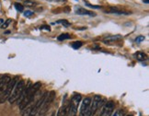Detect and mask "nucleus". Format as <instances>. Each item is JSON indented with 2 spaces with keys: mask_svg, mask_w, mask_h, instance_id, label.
Here are the masks:
<instances>
[{
  "mask_svg": "<svg viewBox=\"0 0 149 116\" xmlns=\"http://www.w3.org/2000/svg\"><path fill=\"white\" fill-rule=\"evenodd\" d=\"M56 23H60V24L64 25L65 27L70 26V22H68V21H67V20H58V21H56Z\"/></svg>",
  "mask_w": 149,
  "mask_h": 116,
  "instance_id": "obj_18",
  "label": "nucleus"
},
{
  "mask_svg": "<svg viewBox=\"0 0 149 116\" xmlns=\"http://www.w3.org/2000/svg\"><path fill=\"white\" fill-rule=\"evenodd\" d=\"M56 116H69V104L61 107Z\"/></svg>",
  "mask_w": 149,
  "mask_h": 116,
  "instance_id": "obj_9",
  "label": "nucleus"
},
{
  "mask_svg": "<svg viewBox=\"0 0 149 116\" xmlns=\"http://www.w3.org/2000/svg\"><path fill=\"white\" fill-rule=\"evenodd\" d=\"M145 40V36H138L136 39H135V42L136 43H141L143 41Z\"/></svg>",
  "mask_w": 149,
  "mask_h": 116,
  "instance_id": "obj_22",
  "label": "nucleus"
},
{
  "mask_svg": "<svg viewBox=\"0 0 149 116\" xmlns=\"http://www.w3.org/2000/svg\"><path fill=\"white\" fill-rule=\"evenodd\" d=\"M107 12H110L112 14H117V15H130V12H127V11H123L122 9H120L118 7H112L110 10L107 11Z\"/></svg>",
  "mask_w": 149,
  "mask_h": 116,
  "instance_id": "obj_10",
  "label": "nucleus"
},
{
  "mask_svg": "<svg viewBox=\"0 0 149 116\" xmlns=\"http://www.w3.org/2000/svg\"><path fill=\"white\" fill-rule=\"evenodd\" d=\"M81 99H82L81 98V95H80V94H76V95L73 96L72 100H71V102L78 106V103L81 101Z\"/></svg>",
  "mask_w": 149,
  "mask_h": 116,
  "instance_id": "obj_13",
  "label": "nucleus"
},
{
  "mask_svg": "<svg viewBox=\"0 0 149 116\" xmlns=\"http://www.w3.org/2000/svg\"><path fill=\"white\" fill-rule=\"evenodd\" d=\"M54 99H55V91L52 90V91L48 92L46 97H45V99H44L42 104L41 108H40V111L38 113V114L40 116H43L45 113L48 112L51 104L53 103V101H54Z\"/></svg>",
  "mask_w": 149,
  "mask_h": 116,
  "instance_id": "obj_3",
  "label": "nucleus"
},
{
  "mask_svg": "<svg viewBox=\"0 0 149 116\" xmlns=\"http://www.w3.org/2000/svg\"><path fill=\"white\" fill-rule=\"evenodd\" d=\"M85 4H86V6H88V7H89V8H96V9H100V8H101L100 6L91 5V4H89V3H88V2H86V1H85Z\"/></svg>",
  "mask_w": 149,
  "mask_h": 116,
  "instance_id": "obj_19",
  "label": "nucleus"
},
{
  "mask_svg": "<svg viewBox=\"0 0 149 116\" xmlns=\"http://www.w3.org/2000/svg\"><path fill=\"white\" fill-rule=\"evenodd\" d=\"M126 116H134L133 114H128V115H126Z\"/></svg>",
  "mask_w": 149,
  "mask_h": 116,
  "instance_id": "obj_27",
  "label": "nucleus"
},
{
  "mask_svg": "<svg viewBox=\"0 0 149 116\" xmlns=\"http://www.w3.org/2000/svg\"><path fill=\"white\" fill-rule=\"evenodd\" d=\"M49 116H54V113H53L51 115H49Z\"/></svg>",
  "mask_w": 149,
  "mask_h": 116,
  "instance_id": "obj_26",
  "label": "nucleus"
},
{
  "mask_svg": "<svg viewBox=\"0 0 149 116\" xmlns=\"http://www.w3.org/2000/svg\"><path fill=\"white\" fill-rule=\"evenodd\" d=\"M69 39H71V36H70V34H68V33H63L57 38L58 41H65V40H69Z\"/></svg>",
  "mask_w": 149,
  "mask_h": 116,
  "instance_id": "obj_15",
  "label": "nucleus"
},
{
  "mask_svg": "<svg viewBox=\"0 0 149 116\" xmlns=\"http://www.w3.org/2000/svg\"><path fill=\"white\" fill-rule=\"evenodd\" d=\"M11 78L8 76V75H4L1 78H0V97L4 93V91L7 89V87L8 85V83L10 82Z\"/></svg>",
  "mask_w": 149,
  "mask_h": 116,
  "instance_id": "obj_7",
  "label": "nucleus"
},
{
  "mask_svg": "<svg viewBox=\"0 0 149 116\" xmlns=\"http://www.w3.org/2000/svg\"><path fill=\"white\" fill-rule=\"evenodd\" d=\"M143 1H144V3H146V4L149 3V0H143Z\"/></svg>",
  "mask_w": 149,
  "mask_h": 116,
  "instance_id": "obj_25",
  "label": "nucleus"
},
{
  "mask_svg": "<svg viewBox=\"0 0 149 116\" xmlns=\"http://www.w3.org/2000/svg\"><path fill=\"white\" fill-rule=\"evenodd\" d=\"M24 88H25V81L24 80H18L17 81L14 89H13L12 92H11V94H10L8 100L9 101V103L12 104L19 100V98L20 97Z\"/></svg>",
  "mask_w": 149,
  "mask_h": 116,
  "instance_id": "obj_2",
  "label": "nucleus"
},
{
  "mask_svg": "<svg viewBox=\"0 0 149 116\" xmlns=\"http://www.w3.org/2000/svg\"><path fill=\"white\" fill-rule=\"evenodd\" d=\"M41 30H46V31H51V28L50 26H47V25H43V26H41Z\"/></svg>",
  "mask_w": 149,
  "mask_h": 116,
  "instance_id": "obj_23",
  "label": "nucleus"
},
{
  "mask_svg": "<svg viewBox=\"0 0 149 116\" xmlns=\"http://www.w3.org/2000/svg\"><path fill=\"white\" fill-rule=\"evenodd\" d=\"M82 45H83V43H82V42H80V41H79V42L74 43L72 44V47H73L74 49H76V50H77V49H79Z\"/></svg>",
  "mask_w": 149,
  "mask_h": 116,
  "instance_id": "obj_16",
  "label": "nucleus"
},
{
  "mask_svg": "<svg viewBox=\"0 0 149 116\" xmlns=\"http://www.w3.org/2000/svg\"><path fill=\"white\" fill-rule=\"evenodd\" d=\"M121 113H122L121 111H119V112H116V113H114V114H113L112 116H121Z\"/></svg>",
  "mask_w": 149,
  "mask_h": 116,
  "instance_id": "obj_24",
  "label": "nucleus"
},
{
  "mask_svg": "<svg viewBox=\"0 0 149 116\" xmlns=\"http://www.w3.org/2000/svg\"><path fill=\"white\" fill-rule=\"evenodd\" d=\"M42 87L41 82H36L34 84H31V82H29L27 86H25V88L22 91V93L20 97L19 98V100L17 101L19 104V110L22 111L25 107H27L29 104L33 101L34 97L36 96L38 90Z\"/></svg>",
  "mask_w": 149,
  "mask_h": 116,
  "instance_id": "obj_1",
  "label": "nucleus"
},
{
  "mask_svg": "<svg viewBox=\"0 0 149 116\" xmlns=\"http://www.w3.org/2000/svg\"><path fill=\"white\" fill-rule=\"evenodd\" d=\"M15 8L18 11H19V12H22L23 9H24V7L21 4H19V3H16L15 4Z\"/></svg>",
  "mask_w": 149,
  "mask_h": 116,
  "instance_id": "obj_17",
  "label": "nucleus"
},
{
  "mask_svg": "<svg viewBox=\"0 0 149 116\" xmlns=\"http://www.w3.org/2000/svg\"><path fill=\"white\" fill-rule=\"evenodd\" d=\"M37 5L38 3L36 1H34V0H25L24 1V6H26L28 8H34Z\"/></svg>",
  "mask_w": 149,
  "mask_h": 116,
  "instance_id": "obj_14",
  "label": "nucleus"
},
{
  "mask_svg": "<svg viewBox=\"0 0 149 116\" xmlns=\"http://www.w3.org/2000/svg\"><path fill=\"white\" fill-rule=\"evenodd\" d=\"M76 14L77 15H87V16H90V17H95L96 13L92 12V11L88 10V9H85L83 8H78L76 9Z\"/></svg>",
  "mask_w": 149,
  "mask_h": 116,
  "instance_id": "obj_8",
  "label": "nucleus"
},
{
  "mask_svg": "<svg viewBox=\"0 0 149 116\" xmlns=\"http://www.w3.org/2000/svg\"><path fill=\"white\" fill-rule=\"evenodd\" d=\"M34 13L32 12V11H30V10H27L24 12V16L25 17H31Z\"/></svg>",
  "mask_w": 149,
  "mask_h": 116,
  "instance_id": "obj_21",
  "label": "nucleus"
},
{
  "mask_svg": "<svg viewBox=\"0 0 149 116\" xmlns=\"http://www.w3.org/2000/svg\"><path fill=\"white\" fill-rule=\"evenodd\" d=\"M11 23V20H8L7 21H6L4 24L2 25V29H7L8 27V25Z\"/></svg>",
  "mask_w": 149,
  "mask_h": 116,
  "instance_id": "obj_20",
  "label": "nucleus"
},
{
  "mask_svg": "<svg viewBox=\"0 0 149 116\" xmlns=\"http://www.w3.org/2000/svg\"><path fill=\"white\" fill-rule=\"evenodd\" d=\"M134 57L138 61H145L147 59V55L145 54L144 52H137V53L134 54Z\"/></svg>",
  "mask_w": 149,
  "mask_h": 116,
  "instance_id": "obj_11",
  "label": "nucleus"
},
{
  "mask_svg": "<svg viewBox=\"0 0 149 116\" xmlns=\"http://www.w3.org/2000/svg\"><path fill=\"white\" fill-rule=\"evenodd\" d=\"M90 103H91V98L87 97L84 99L82 101L81 107H80L78 116H92V113L90 112Z\"/></svg>",
  "mask_w": 149,
  "mask_h": 116,
  "instance_id": "obj_5",
  "label": "nucleus"
},
{
  "mask_svg": "<svg viewBox=\"0 0 149 116\" xmlns=\"http://www.w3.org/2000/svg\"><path fill=\"white\" fill-rule=\"evenodd\" d=\"M17 81H18V77H16V78H12L10 80V82L8 83L7 89H6V90L4 91V93L1 95V97H0V103H5L8 100V98H9L11 92H12V90L14 89Z\"/></svg>",
  "mask_w": 149,
  "mask_h": 116,
  "instance_id": "obj_4",
  "label": "nucleus"
},
{
  "mask_svg": "<svg viewBox=\"0 0 149 116\" xmlns=\"http://www.w3.org/2000/svg\"><path fill=\"white\" fill-rule=\"evenodd\" d=\"M113 110H114L113 101H107L103 104V106L101 107L100 116H111Z\"/></svg>",
  "mask_w": 149,
  "mask_h": 116,
  "instance_id": "obj_6",
  "label": "nucleus"
},
{
  "mask_svg": "<svg viewBox=\"0 0 149 116\" xmlns=\"http://www.w3.org/2000/svg\"><path fill=\"white\" fill-rule=\"evenodd\" d=\"M122 38L121 35H114V36H108L106 37L104 40H103V42H104V43H111L112 42H115V41L117 40H120Z\"/></svg>",
  "mask_w": 149,
  "mask_h": 116,
  "instance_id": "obj_12",
  "label": "nucleus"
}]
</instances>
